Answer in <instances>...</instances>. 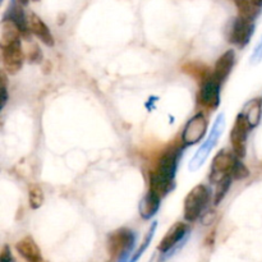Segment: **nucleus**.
I'll list each match as a JSON object with an SVG mask.
<instances>
[{"instance_id": "39448f33", "label": "nucleus", "mask_w": 262, "mask_h": 262, "mask_svg": "<svg viewBox=\"0 0 262 262\" xmlns=\"http://www.w3.org/2000/svg\"><path fill=\"white\" fill-rule=\"evenodd\" d=\"M235 154L229 152L228 150H222L216 156L211 165V176L210 179L212 182H220L223 178L232 176V170L237 163Z\"/></svg>"}, {"instance_id": "dca6fc26", "label": "nucleus", "mask_w": 262, "mask_h": 262, "mask_svg": "<svg viewBox=\"0 0 262 262\" xmlns=\"http://www.w3.org/2000/svg\"><path fill=\"white\" fill-rule=\"evenodd\" d=\"M242 114L245 115L247 122L250 123L251 128L256 127V125L260 123L261 119V100L255 99L251 102H248V104L246 105L245 113H242Z\"/></svg>"}, {"instance_id": "20e7f679", "label": "nucleus", "mask_w": 262, "mask_h": 262, "mask_svg": "<svg viewBox=\"0 0 262 262\" xmlns=\"http://www.w3.org/2000/svg\"><path fill=\"white\" fill-rule=\"evenodd\" d=\"M2 60L3 67L9 74H15L20 71L25 60V51L20 41L2 46Z\"/></svg>"}, {"instance_id": "6ab92c4d", "label": "nucleus", "mask_w": 262, "mask_h": 262, "mask_svg": "<svg viewBox=\"0 0 262 262\" xmlns=\"http://www.w3.org/2000/svg\"><path fill=\"white\" fill-rule=\"evenodd\" d=\"M184 71L188 72L189 74L194 77V78L201 79L202 82L206 78H209V74H207V68L206 67H199L197 64H189V66L184 67Z\"/></svg>"}, {"instance_id": "6e6552de", "label": "nucleus", "mask_w": 262, "mask_h": 262, "mask_svg": "<svg viewBox=\"0 0 262 262\" xmlns=\"http://www.w3.org/2000/svg\"><path fill=\"white\" fill-rule=\"evenodd\" d=\"M253 30H255V25H253L252 19L248 18L238 17L234 20L232 26V30L229 33V40L230 42L234 43L237 46H245L250 42L251 37L253 35Z\"/></svg>"}, {"instance_id": "f03ea898", "label": "nucleus", "mask_w": 262, "mask_h": 262, "mask_svg": "<svg viewBox=\"0 0 262 262\" xmlns=\"http://www.w3.org/2000/svg\"><path fill=\"white\" fill-rule=\"evenodd\" d=\"M210 200V191L204 184H199L191 189L184 200V219L187 222H194L204 212Z\"/></svg>"}, {"instance_id": "9d476101", "label": "nucleus", "mask_w": 262, "mask_h": 262, "mask_svg": "<svg viewBox=\"0 0 262 262\" xmlns=\"http://www.w3.org/2000/svg\"><path fill=\"white\" fill-rule=\"evenodd\" d=\"M27 28L36 36V37L40 38L45 45L53 46L54 45V38L51 35L50 30H49L48 26L45 25L42 19L38 17L35 13H31L27 18Z\"/></svg>"}, {"instance_id": "5701e85b", "label": "nucleus", "mask_w": 262, "mask_h": 262, "mask_svg": "<svg viewBox=\"0 0 262 262\" xmlns=\"http://www.w3.org/2000/svg\"><path fill=\"white\" fill-rule=\"evenodd\" d=\"M251 3H253L255 5H257V7H262V0H250Z\"/></svg>"}, {"instance_id": "0eeeda50", "label": "nucleus", "mask_w": 262, "mask_h": 262, "mask_svg": "<svg viewBox=\"0 0 262 262\" xmlns=\"http://www.w3.org/2000/svg\"><path fill=\"white\" fill-rule=\"evenodd\" d=\"M251 129L250 123L247 122L243 114L237 117L234 125H233L232 133H230V141H232L233 152L238 159H242L246 154V140H247L248 132Z\"/></svg>"}, {"instance_id": "412c9836", "label": "nucleus", "mask_w": 262, "mask_h": 262, "mask_svg": "<svg viewBox=\"0 0 262 262\" xmlns=\"http://www.w3.org/2000/svg\"><path fill=\"white\" fill-rule=\"evenodd\" d=\"M248 169L246 168L245 165H243L242 161L237 160V163H235L234 168H233L232 170V176L234 177L235 179H243L246 178V177H248Z\"/></svg>"}, {"instance_id": "f257e3e1", "label": "nucleus", "mask_w": 262, "mask_h": 262, "mask_svg": "<svg viewBox=\"0 0 262 262\" xmlns=\"http://www.w3.org/2000/svg\"><path fill=\"white\" fill-rule=\"evenodd\" d=\"M179 148H169L160 159L150 177V192L156 196L164 197L171 191L176 177L177 164L179 159Z\"/></svg>"}, {"instance_id": "f8f14e48", "label": "nucleus", "mask_w": 262, "mask_h": 262, "mask_svg": "<svg viewBox=\"0 0 262 262\" xmlns=\"http://www.w3.org/2000/svg\"><path fill=\"white\" fill-rule=\"evenodd\" d=\"M234 63H235L234 51L229 50L227 51V53H224L222 56H220L219 60L216 61V64H215L212 77L222 83V82L225 81L227 77L230 74L233 67H234Z\"/></svg>"}, {"instance_id": "9b49d317", "label": "nucleus", "mask_w": 262, "mask_h": 262, "mask_svg": "<svg viewBox=\"0 0 262 262\" xmlns=\"http://www.w3.org/2000/svg\"><path fill=\"white\" fill-rule=\"evenodd\" d=\"M20 33L22 28L18 25L17 20L13 18H5L2 22V38H0V45L7 46L10 43H14L20 41Z\"/></svg>"}, {"instance_id": "a211bd4d", "label": "nucleus", "mask_w": 262, "mask_h": 262, "mask_svg": "<svg viewBox=\"0 0 262 262\" xmlns=\"http://www.w3.org/2000/svg\"><path fill=\"white\" fill-rule=\"evenodd\" d=\"M28 201L32 209H38L43 204V192L42 188L37 184H32L28 188Z\"/></svg>"}, {"instance_id": "7ed1b4c3", "label": "nucleus", "mask_w": 262, "mask_h": 262, "mask_svg": "<svg viewBox=\"0 0 262 262\" xmlns=\"http://www.w3.org/2000/svg\"><path fill=\"white\" fill-rule=\"evenodd\" d=\"M133 243H135V235L129 229L123 228L110 234L109 241H107V251L112 260H118L129 252Z\"/></svg>"}, {"instance_id": "aec40b11", "label": "nucleus", "mask_w": 262, "mask_h": 262, "mask_svg": "<svg viewBox=\"0 0 262 262\" xmlns=\"http://www.w3.org/2000/svg\"><path fill=\"white\" fill-rule=\"evenodd\" d=\"M229 186H230V176L225 177V178H223L222 181L217 182V188H216V192H215V202H214L215 205H217L220 201H222L223 197H224L225 193H227Z\"/></svg>"}, {"instance_id": "b1692460", "label": "nucleus", "mask_w": 262, "mask_h": 262, "mask_svg": "<svg viewBox=\"0 0 262 262\" xmlns=\"http://www.w3.org/2000/svg\"><path fill=\"white\" fill-rule=\"evenodd\" d=\"M22 2H23V3H26V2H27V0H22Z\"/></svg>"}, {"instance_id": "4468645a", "label": "nucleus", "mask_w": 262, "mask_h": 262, "mask_svg": "<svg viewBox=\"0 0 262 262\" xmlns=\"http://www.w3.org/2000/svg\"><path fill=\"white\" fill-rule=\"evenodd\" d=\"M18 253L28 262H40L41 252L38 246L31 237H26L20 239L15 246Z\"/></svg>"}, {"instance_id": "2eb2a0df", "label": "nucleus", "mask_w": 262, "mask_h": 262, "mask_svg": "<svg viewBox=\"0 0 262 262\" xmlns=\"http://www.w3.org/2000/svg\"><path fill=\"white\" fill-rule=\"evenodd\" d=\"M159 205H160V197L156 196L152 192H148L140 205L141 216L145 217V219H150L158 211Z\"/></svg>"}, {"instance_id": "ddd939ff", "label": "nucleus", "mask_w": 262, "mask_h": 262, "mask_svg": "<svg viewBox=\"0 0 262 262\" xmlns=\"http://www.w3.org/2000/svg\"><path fill=\"white\" fill-rule=\"evenodd\" d=\"M186 233L187 225L184 223H177V224H174L169 229V232L166 233L165 237L161 239L160 245H159V251H161V252H168L169 250H171L184 237Z\"/></svg>"}, {"instance_id": "423d86ee", "label": "nucleus", "mask_w": 262, "mask_h": 262, "mask_svg": "<svg viewBox=\"0 0 262 262\" xmlns=\"http://www.w3.org/2000/svg\"><path fill=\"white\" fill-rule=\"evenodd\" d=\"M220 82L211 76L201 83L199 92V104L209 110L216 109L220 102Z\"/></svg>"}, {"instance_id": "4be33fe9", "label": "nucleus", "mask_w": 262, "mask_h": 262, "mask_svg": "<svg viewBox=\"0 0 262 262\" xmlns=\"http://www.w3.org/2000/svg\"><path fill=\"white\" fill-rule=\"evenodd\" d=\"M0 262H14L10 248L8 246H4L2 250V255H0Z\"/></svg>"}, {"instance_id": "1a4fd4ad", "label": "nucleus", "mask_w": 262, "mask_h": 262, "mask_svg": "<svg viewBox=\"0 0 262 262\" xmlns=\"http://www.w3.org/2000/svg\"><path fill=\"white\" fill-rule=\"evenodd\" d=\"M207 130V120L204 114H197L193 118H191L187 123L186 128L183 130L182 140L186 145H193V143L200 142L206 135Z\"/></svg>"}, {"instance_id": "f3484780", "label": "nucleus", "mask_w": 262, "mask_h": 262, "mask_svg": "<svg viewBox=\"0 0 262 262\" xmlns=\"http://www.w3.org/2000/svg\"><path fill=\"white\" fill-rule=\"evenodd\" d=\"M234 2L241 17L253 20L256 18V15L258 14V12H260V7L251 3L250 0H234Z\"/></svg>"}]
</instances>
